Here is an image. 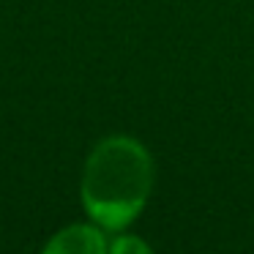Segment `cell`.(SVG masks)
<instances>
[{
	"mask_svg": "<svg viewBox=\"0 0 254 254\" xmlns=\"http://www.w3.org/2000/svg\"><path fill=\"white\" fill-rule=\"evenodd\" d=\"M156 164L150 150L128 134H110L88 153L79 178V199L90 221L123 232L137 221L153 191Z\"/></svg>",
	"mask_w": 254,
	"mask_h": 254,
	"instance_id": "6da1fadb",
	"label": "cell"
},
{
	"mask_svg": "<svg viewBox=\"0 0 254 254\" xmlns=\"http://www.w3.org/2000/svg\"><path fill=\"white\" fill-rule=\"evenodd\" d=\"M41 254H110V238L96 221H77L58 230L44 243Z\"/></svg>",
	"mask_w": 254,
	"mask_h": 254,
	"instance_id": "7a4b0ae2",
	"label": "cell"
},
{
	"mask_svg": "<svg viewBox=\"0 0 254 254\" xmlns=\"http://www.w3.org/2000/svg\"><path fill=\"white\" fill-rule=\"evenodd\" d=\"M110 254H156L150 243L131 232H118L115 241H110Z\"/></svg>",
	"mask_w": 254,
	"mask_h": 254,
	"instance_id": "3957f363",
	"label": "cell"
}]
</instances>
